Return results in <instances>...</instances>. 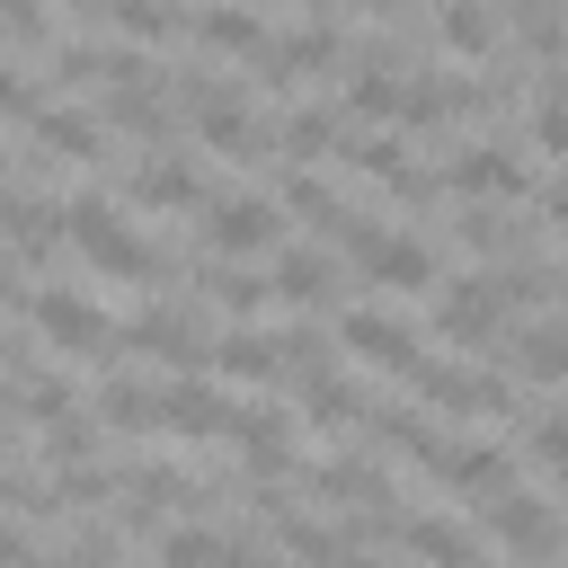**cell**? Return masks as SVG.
Instances as JSON below:
<instances>
[{
	"label": "cell",
	"instance_id": "36",
	"mask_svg": "<svg viewBox=\"0 0 568 568\" xmlns=\"http://www.w3.org/2000/svg\"><path fill=\"white\" fill-rule=\"evenodd\" d=\"M559 302H568V284H559Z\"/></svg>",
	"mask_w": 568,
	"mask_h": 568
},
{
	"label": "cell",
	"instance_id": "23",
	"mask_svg": "<svg viewBox=\"0 0 568 568\" xmlns=\"http://www.w3.org/2000/svg\"><path fill=\"white\" fill-rule=\"evenodd\" d=\"M195 284H204L240 328H248V320H257V302H266V284H257V275H240V266H195Z\"/></svg>",
	"mask_w": 568,
	"mask_h": 568
},
{
	"label": "cell",
	"instance_id": "13",
	"mask_svg": "<svg viewBox=\"0 0 568 568\" xmlns=\"http://www.w3.org/2000/svg\"><path fill=\"white\" fill-rule=\"evenodd\" d=\"M399 541H408L426 568H479V541H470L462 524H444V515H399Z\"/></svg>",
	"mask_w": 568,
	"mask_h": 568
},
{
	"label": "cell",
	"instance_id": "22",
	"mask_svg": "<svg viewBox=\"0 0 568 568\" xmlns=\"http://www.w3.org/2000/svg\"><path fill=\"white\" fill-rule=\"evenodd\" d=\"M302 408H311L320 426H355V417H364V382H346V373H320V382H302Z\"/></svg>",
	"mask_w": 568,
	"mask_h": 568
},
{
	"label": "cell",
	"instance_id": "21",
	"mask_svg": "<svg viewBox=\"0 0 568 568\" xmlns=\"http://www.w3.org/2000/svg\"><path fill=\"white\" fill-rule=\"evenodd\" d=\"M462 240H470V248H488V257H515V266H524V248H532V231H524V222H506L497 204L462 213Z\"/></svg>",
	"mask_w": 568,
	"mask_h": 568
},
{
	"label": "cell",
	"instance_id": "32",
	"mask_svg": "<svg viewBox=\"0 0 568 568\" xmlns=\"http://www.w3.org/2000/svg\"><path fill=\"white\" fill-rule=\"evenodd\" d=\"M541 213H550V231H568V178H559V186L541 195Z\"/></svg>",
	"mask_w": 568,
	"mask_h": 568
},
{
	"label": "cell",
	"instance_id": "30",
	"mask_svg": "<svg viewBox=\"0 0 568 568\" xmlns=\"http://www.w3.org/2000/svg\"><path fill=\"white\" fill-rule=\"evenodd\" d=\"M0 27H9L18 44H44V36H53V18H44V9H27V0H9V9H0Z\"/></svg>",
	"mask_w": 568,
	"mask_h": 568
},
{
	"label": "cell",
	"instance_id": "18",
	"mask_svg": "<svg viewBox=\"0 0 568 568\" xmlns=\"http://www.w3.org/2000/svg\"><path fill=\"white\" fill-rule=\"evenodd\" d=\"M204 44H222V53H266L275 44V27L266 18H248V9H204V18H186Z\"/></svg>",
	"mask_w": 568,
	"mask_h": 568
},
{
	"label": "cell",
	"instance_id": "16",
	"mask_svg": "<svg viewBox=\"0 0 568 568\" xmlns=\"http://www.w3.org/2000/svg\"><path fill=\"white\" fill-rule=\"evenodd\" d=\"M36 142H44V151H62V160H106L98 115H80V106H44V115H36Z\"/></svg>",
	"mask_w": 568,
	"mask_h": 568
},
{
	"label": "cell",
	"instance_id": "27",
	"mask_svg": "<svg viewBox=\"0 0 568 568\" xmlns=\"http://www.w3.org/2000/svg\"><path fill=\"white\" fill-rule=\"evenodd\" d=\"M506 27H515L532 53H550V62H559V44H568V18H559V9H515Z\"/></svg>",
	"mask_w": 568,
	"mask_h": 568
},
{
	"label": "cell",
	"instance_id": "9",
	"mask_svg": "<svg viewBox=\"0 0 568 568\" xmlns=\"http://www.w3.org/2000/svg\"><path fill=\"white\" fill-rule=\"evenodd\" d=\"M444 186H453V195H524L532 178H524V160H515L506 142H462V151L444 160Z\"/></svg>",
	"mask_w": 568,
	"mask_h": 568
},
{
	"label": "cell",
	"instance_id": "15",
	"mask_svg": "<svg viewBox=\"0 0 568 568\" xmlns=\"http://www.w3.org/2000/svg\"><path fill=\"white\" fill-rule=\"evenodd\" d=\"M98 417H106V426H124V435H151V426H160V390H151V382H133V373H106Z\"/></svg>",
	"mask_w": 568,
	"mask_h": 568
},
{
	"label": "cell",
	"instance_id": "6",
	"mask_svg": "<svg viewBox=\"0 0 568 568\" xmlns=\"http://www.w3.org/2000/svg\"><path fill=\"white\" fill-rule=\"evenodd\" d=\"M479 515H488V532H497L515 559H550V550H559V515H550L532 488H497V497H479Z\"/></svg>",
	"mask_w": 568,
	"mask_h": 568
},
{
	"label": "cell",
	"instance_id": "3",
	"mask_svg": "<svg viewBox=\"0 0 568 568\" xmlns=\"http://www.w3.org/2000/svg\"><path fill=\"white\" fill-rule=\"evenodd\" d=\"M346 248H355V275H364V284H390V293L435 284V248H426V240H399V231H382V222H355Z\"/></svg>",
	"mask_w": 568,
	"mask_h": 568
},
{
	"label": "cell",
	"instance_id": "12",
	"mask_svg": "<svg viewBox=\"0 0 568 568\" xmlns=\"http://www.w3.org/2000/svg\"><path fill=\"white\" fill-rule=\"evenodd\" d=\"M240 462L248 470H293V417L284 408H240Z\"/></svg>",
	"mask_w": 568,
	"mask_h": 568
},
{
	"label": "cell",
	"instance_id": "14",
	"mask_svg": "<svg viewBox=\"0 0 568 568\" xmlns=\"http://www.w3.org/2000/svg\"><path fill=\"white\" fill-rule=\"evenodd\" d=\"M62 240H71L62 204H44V195H18V213H9V248H18V257H53Z\"/></svg>",
	"mask_w": 568,
	"mask_h": 568
},
{
	"label": "cell",
	"instance_id": "26",
	"mask_svg": "<svg viewBox=\"0 0 568 568\" xmlns=\"http://www.w3.org/2000/svg\"><path fill=\"white\" fill-rule=\"evenodd\" d=\"M115 27H124V36H133V44H151V36H178V27H186V18H178V9H169V0H124V9H115Z\"/></svg>",
	"mask_w": 568,
	"mask_h": 568
},
{
	"label": "cell",
	"instance_id": "5",
	"mask_svg": "<svg viewBox=\"0 0 568 568\" xmlns=\"http://www.w3.org/2000/svg\"><path fill=\"white\" fill-rule=\"evenodd\" d=\"M124 346H133V355H169L178 373H204V364H213V337H204L186 311H169V302L133 311V320H124Z\"/></svg>",
	"mask_w": 568,
	"mask_h": 568
},
{
	"label": "cell",
	"instance_id": "34",
	"mask_svg": "<svg viewBox=\"0 0 568 568\" xmlns=\"http://www.w3.org/2000/svg\"><path fill=\"white\" fill-rule=\"evenodd\" d=\"M337 568H382V559H373V550H355V541H346V559H337Z\"/></svg>",
	"mask_w": 568,
	"mask_h": 568
},
{
	"label": "cell",
	"instance_id": "29",
	"mask_svg": "<svg viewBox=\"0 0 568 568\" xmlns=\"http://www.w3.org/2000/svg\"><path fill=\"white\" fill-rule=\"evenodd\" d=\"M0 115H18V124H36V115H44V89H36L18 62H0Z\"/></svg>",
	"mask_w": 568,
	"mask_h": 568
},
{
	"label": "cell",
	"instance_id": "25",
	"mask_svg": "<svg viewBox=\"0 0 568 568\" xmlns=\"http://www.w3.org/2000/svg\"><path fill=\"white\" fill-rule=\"evenodd\" d=\"M89 453H98V426H89V417L44 426V462H53V470H89Z\"/></svg>",
	"mask_w": 568,
	"mask_h": 568
},
{
	"label": "cell",
	"instance_id": "33",
	"mask_svg": "<svg viewBox=\"0 0 568 568\" xmlns=\"http://www.w3.org/2000/svg\"><path fill=\"white\" fill-rule=\"evenodd\" d=\"M18 302V257H0V311Z\"/></svg>",
	"mask_w": 568,
	"mask_h": 568
},
{
	"label": "cell",
	"instance_id": "7",
	"mask_svg": "<svg viewBox=\"0 0 568 568\" xmlns=\"http://www.w3.org/2000/svg\"><path fill=\"white\" fill-rule=\"evenodd\" d=\"M195 222H204L213 257H248V248H266V240L284 231V222H275V204H266V195H248V186H240V195H213Z\"/></svg>",
	"mask_w": 568,
	"mask_h": 568
},
{
	"label": "cell",
	"instance_id": "17",
	"mask_svg": "<svg viewBox=\"0 0 568 568\" xmlns=\"http://www.w3.org/2000/svg\"><path fill=\"white\" fill-rule=\"evenodd\" d=\"M328 275H337V266H328L320 248H284L275 275H266V293H275V302H328Z\"/></svg>",
	"mask_w": 568,
	"mask_h": 568
},
{
	"label": "cell",
	"instance_id": "24",
	"mask_svg": "<svg viewBox=\"0 0 568 568\" xmlns=\"http://www.w3.org/2000/svg\"><path fill=\"white\" fill-rule=\"evenodd\" d=\"M435 36H444L453 53H488V44H497V18H488V9H462V0H453V9H435Z\"/></svg>",
	"mask_w": 568,
	"mask_h": 568
},
{
	"label": "cell",
	"instance_id": "4",
	"mask_svg": "<svg viewBox=\"0 0 568 568\" xmlns=\"http://www.w3.org/2000/svg\"><path fill=\"white\" fill-rule=\"evenodd\" d=\"M27 311H36V328H44V346H62V355H106V346H115V328H106V311H98V302H80V293H62V284H44V293H27Z\"/></svg>",
	"mask_w": 568,
	"mask_h": 568
},
{
	"label": "cell",
	"instance_id": "20",
	"mask_svg": "<svg viewBox=\"0 0 568 568\" xmlns=\"http://www.w3.org/2000/svg\"><path fill=\"white\" fill-rule=\"evenodd\" d=\"M160 568H240V550L204 524H178V532H160Z\"/></svg>",
	"mask_w": 568,
	"mask_h": 568
},
{
	"label": "cell",
	"instance_id": "35",
	"mask_svg": "<svg viewBox=\"0 0 568 568\" xmlns=\"http://www.w3.org/2000/svg\"><path fill=\"white\" fill-rule=\"evenodd\" d=\"M36 568H71V559H36Z\"/></svg>",
	"mask_w": 568,
	"mask_h": 568
},
{
	"label": "cell",
	"instance_id": "19",
	"mask_svg": "<svg viewBox=\"0 0 568 568\" xmlns=\"http://www.w3.org/2000/svg\"><path fill=\"white\" fill-rule=\"evenodd\" d=\"M515 373H524V382H559V373H568V320L524 328V337H515Z\"/></svg>",
	"mask_w": 568,
	"mask_h": 568
},
{
	"label": "cell",
	"instance_id": "1",
	"mask_svg": "<svg viewBox=\"0 0 568 568\" xmlns=\"http://www.w3.org/2000/svg\"><path fill=\"white\" fill-rule=\"evenodd\" d=\"M62 222H71V240L89 248V266H106V275H169V257H160L142 231H124V213H115L106 195H71Z\"/></svg>",
	"mask_w": 568,
	"mask_h": 568
},
{
	"label": "cell",
	"instance_id": "31",
	"mask_svg": "<svg viewBox=\"0 0 568 568\" xmlns=\"http://www.w3.org/2000/svg\"><path fill=\"white\" fill-rule=\"evenodd\" d=\"M0 568H36V550H27V532L0 515Z\"/></svg>",
	"mask_w": 568,
	"mask_h": 568
},
{
	"label": "cell",
	"instance_id": "8",
	"mask_svg": "<svg viewBox=\"0 0 568 568\" xmlns=\"http://www.w3.org/2000/svg\"><path fill=\"white\" fill-rule=\"evenodd\" d=\"M160 426L169 435H240V399L195 382V373H178V382H160Z\"/></svg>",
	"mask_w": 568,
	"mask_h": 568
},
{
	"label": "cell",
	"instance_id": "28",
	"mask_svg": "<svg viewBox=\"0 0 568 568\" xmlns=\"http://www.w3.org/2000/svg\"><path fill=\"white\" fill-rule=\"evenodd\" d=\"M524 453H532L541 470H568V408H550V417H532V435H524Z\"/></svg>",
	"mask_w": 568,
	"mask_h": 568
},
{
	"label": "cell",
	"instance_id": "11",
	"mask_svg": "<svg viewBox=\"0 0 568 568\" xmlns=\"http://www.w3.org/2000/svg\"><path fill=\"white\" fill-rule=\"evenodd\" d=\"M124 186H133L142 204H195V213L213 204V186H204V178H195V160H178V151H160V160H133V178H124Z\"/></svg>",
	"mask_w": 568,
	"mask_h": 568
},
{
	"label": "cell",
	"instance_id": "10",
	"mask_svg": "<svg viewBox=\"0 0 568 568\" xmlns=\"http://www.w3.org/2000/svg\"><path fill=\"white\" fill-rule=\"evenodd\" d=\"M337 337H346L355 355H373V364H390L399 382H408V373L426 364V355H417V337H408V320H390V311H346V320H337Z\"/></svg>",
	"mask_w": 568,
	"mask_h": 568
},
{
	"label": "cell",
	"instance_id": "2",
	"mask_svg": "<svg viewBox=\"0 0 568 568\" xmlns=\"http://www.w3.org/2000/svg\"><path fill=\"white\" fill-rule=\"evenodd\" d=\"M506 311H515V275H506V266H470V275H453V284L435 293V328H444L453 346H488V337L506 328Z\"/></svg>",
	"mask_w": 568,
	"mask_h": 568
}]
</instances>
